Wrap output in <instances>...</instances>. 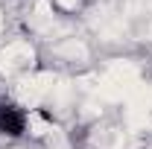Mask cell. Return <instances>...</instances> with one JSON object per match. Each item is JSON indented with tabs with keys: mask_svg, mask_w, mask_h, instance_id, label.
<instances>
[{
	"mask_svg": "<svg viewBox=\"0 0 152 149\" xmlns=\"http://www.w3.org/2000/svg\"><path fill=\"white\" fill-rule=\"evenodd\" d=\"M29 129V114L18 102L0 96V137H23Z\"/></svg>",
	"mask_w": 152,
	"mask_h": 149,
	"instance_id": "1",
	"label": "cell"
}]
</instances>
